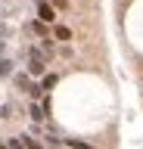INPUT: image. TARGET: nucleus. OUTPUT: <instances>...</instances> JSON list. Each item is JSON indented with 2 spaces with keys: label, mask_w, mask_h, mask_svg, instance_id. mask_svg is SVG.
I'll list each match as a JSON object with an SVG mask.
<instances>
[{
  "label": "nucleus",
  "mask_w": 143,
  "mask_h": 149,
  "mask_svg": "<svg viewBox=\"0 0 143 149\" xmlns=\"http://www.w3.org/2000/svg\"><path fill=\"white\" fill-rule=\"evenodd\" d=\"M38 13H40V22H53L56 19V13H53V6L47 0H38Z\"/></svg>",
  "instance_id": "1"
},
{
  "label": "nucleus",
  "mask_w": 143,
  "mask_h": 149,
  "mask_svg": "<svg viewBox=\"0 0 143 149\" xmlns=\"http://www.w3.org/2000/svg\"><path fill=\"white\" fill-rule=\"evenodd\" d=\"M28 72H31V74H40V72H44V62H40V56H38V53H31V65H28Z\"/></svg>",
  "instance_id": "2"
},
{
  "label": "nucleus",
  "mask_w": 143,
  "mask_h": 149,
  "mask_svg": "<svg viewBox=\"0 0 143 149\" xmlns=\"http://www.w3.org/2000/svg\"><path fill=\"white\" fill-rule=\"evenodd\" d=\"M53 84H56V74H47V78H44V87H40V90H50Z\"/></svg>",
  "instance_id": "3"
},
{
  "label": "nucleus",
  "mask_w": 143,
  "mask_h": 149,
  "mask_svg": "<svg viewBox=\"0 0 143 149\" xmlns=\"http://www.w3.org/2000/svg\"><path fill=\"white\" fill-rule=\"evenodd\" d=\"M31 118H34V121L44 118V115H40V106H31Z\"/></svg>",
  "instance_id": "4"
},
{
  "label": "nucleus",
  "mask_w": 143,
  "mask_h": 149,
  "mask_svg": "<svg viewBox=\"0 0 143 149\" xmlns=\"http://www.w3.org/2000/svg\"><path fill=\"white\" fill-rule=\"evenodd\" d=\"M6 149H25V146H22V140H10V143H6Z\"/></svg>",
  "instance_id": "5"
},
{
  "label": "nucleus",
  "mask_w": 143,
  "mask_h": 149,
  "mask_svg": "<svg viewBox=\"0 0 143 149\" xmlns=\"http://www.w3.org/2000/svg\"><path fill=\"white\" fill-rule=\"evenodd\" d=\"M10 72V62H6V59H0V74H6Z\"/></svg>",
  "instance_id": "6"
},
{
  "label": "nucleus",
  "mask_w": 143,
  "mask_h": 149,
  "mask_svg": "<svg viewBox=\"0 0 143 149\" xmlns=\"http://www.w3.org/2000/svg\"><path fill=\"white\" fill-rule=\"evenodd\" d=\"M53 3H56V6H66V0H53Z\"/></svg>",
  "instance_id": "7"
},
{
  "label": "nucleus",
  "mask_w": 143,
  "mask_h": 149,
  "mask_svg": "<svg viewBox=\"0 0 143 149\" xmlns=\"http://www.w3.org/2000/svg\"><path fill=\"white\" fill-rule=\"evenodd\" d=\"M0 149H6V146H0Z\"/></svg>",
  "instance_id": "8"
}]
</instances>
